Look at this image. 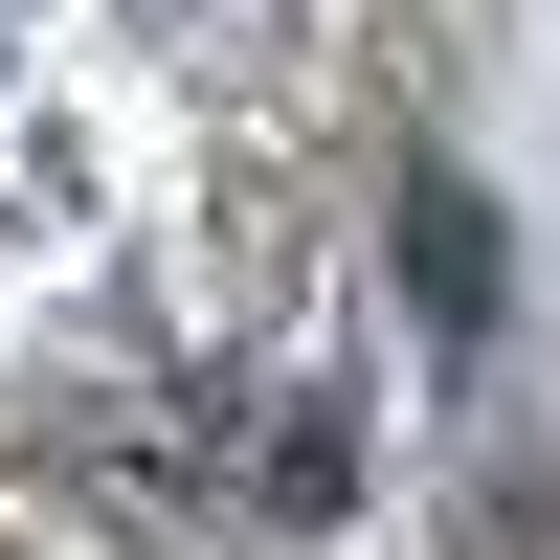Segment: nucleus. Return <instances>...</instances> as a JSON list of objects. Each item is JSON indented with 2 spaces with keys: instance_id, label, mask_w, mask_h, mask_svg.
Returning <instances> with one entry per match:
<instances>
[{
  "instance_id": "f257e3e1",
  "label": "nucleus",
  "mask_w": 560,
  "mask_h": 560,
  "mask_svg": "<svg viewBox=\"0 0 560 560\" xmlns=\"http://www.w3.org/2000/svg\"><path fill=\"white\" fill-rule=\"evenodd\" d=\"M382 0H0V292H68L337 90Z\"/></svg>"
}]
</instances>
